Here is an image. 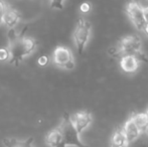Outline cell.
Wrapping results in <instances>:
<instances>
[{"instance_id": "4", "label": "cell", "mask_w": 148, "mask_h": 147, "mask_svg": "<svg viewBox=\"0 0 148 147\" xmlns=\"http://www.w3.org/2000/svg\"><path fill=\"white\" fill-rule=\"evenodd\" d=\"M10 59L9 62L14 65H18L20 62L23 61L24 57L29 55L27 49L24 44L23 36H19L9 39V45H8Z\"/></svg>"}, {"instance_id": "5", "label": "cell", "mask_w": 148, "mask_h": 147, "mask_svg": "<svg viewBox=\"0 0 148 147\" xmlns=\"http://www.w3.org/2000/svg\"><path fill=\"white\" fill-rule=\"evenodd\" d=\"M118 49L120 55H136L142 51V41L140 37L136 34L123 37L118 44Z\"/></svg>"}, {"instance_id": "20", "label": "cell", "mask_w": 148, "mask_h": 147, "mask_svg": "<svg viewBox=\"0 0 148 147\" xmlns=\"http://www.w3.org/2000/svg\"><path fill=\"white\" fill-rule=\"evenodd\" d=\"M136 143V142H134ZM135 147H148V141H141V142H138L136 143Z\"/></svg>"}, {"instance_id": "15", "label": "cell", "mask_w": 148, "mask_h": 147, "mask_svg": "<svg viewBox=\"0 0 148 147\" xmlns=\"http://www.w3.org/2000/svg\"><path fill=\"white\" fill-rule=\"evenodd\" d=\"M66 0H51V7L53 9L60 10L64 8V3Z\"/></svg>"}, {"instance_id": "14", "label": "cell", "mask_w": 148, "mask_h": 147, "mask_svg": "<svg viewBox=\"0 0 148 147\" xmlns=\"http://www.w3.org/2000/svg\"><path fill=\"white\" fill-rule=\"evenodd\" d=\"M10 55L8 47H0V62H7L9 61Z\"/></svg>"}, {"instance_id": "18", "label": "cell", "mask_w": 148, "mask_h": 147, "mask_svg": "<svg viewBox=\"0 0 148 147\" xmlns=\"http://www.w3.org/2000/svg\"><path fill=\"white\" fill-rule=\"evenodd\" d=\"M6 4L3 0H0V24H2V17H3L4 10H5Z\"/></svg>"}, {"instance_id": "2", "label": "cell", "mask_w": 148, "mask_h": 147, "mask_svg": "<svg viewBox=\"0 0 148 147\" xmlns=\"http://www.w3.org/2000/svg\"><path fill=\"white\" fill-rule=\"evenodd\" d=\"M92 34V24L86 18H80L77 22V25L75 27L73 38H74L75 45L77 47V51L80 55L84 53L87 44H88L90 37Z\"/></svg>"}, {"instance_id": "6", "label": "cell", "mask_w": 148, "mask_h": 147, "mask_svg": "<svg viewBox=\"0 0 148 147\" xmlns=\"http://www.w3.org/2000/svg\"><path fill=\"white\" fill-rule=\"evenodd\" d=\"M126 12L135 28L139 31H143L146 24L143 14V6L136 1H130L126 6Z\"/></svg>"}, {"instance_id": "1", "label": "cell", "mask_w": 148, "mask_h": 147, "mask_svg": "<svg viewBox=\"0 0 148 147\" xmlns=\"http://www.w3.org/2000/svg\"><path fill=\"white\" fill-rule=\"evenodd\" d=\"M58 129L60 130V134L62 136V140L66 147L68 146H74V147H89L88 145L84 143L81 140L80 135L81 134L77 131L75 126L73 125L71 121L70 115L66 114L62 117L60 125L58 126Z\"/></svg>"}, {"instance_id": "8", "label": "cell", "mask_w": 148, "mask_h": 147, "mask_svg": "<svg viewBox=\"0 0 148 147\" xmlns=\"http://www.w3.org/2000/svg\"><path fill=\"white\" fill-rule=\"evenodd\" d=\"M20 20H21V15L17 11V9L6 4L3 17H2V24L9 29H12V28H16V26L20 23Z\"/></svg>"}, {"instance_id": "13", "label": "cell", "mask_w": 148, "mask_h": 147, "mask_svg": "<svg viewBox=\"0 0 148 147\" xmlns=\"http://www.w3.org/2000/svg\"><path fill=\"white\" fill-rule=\"evenodd\" d=\"M131 119L133 120V122L135 123V125L138 127V129L141 132L145 133L148 128V118L145 113H135L131 116Z\"/></svg>"}, {"instance_id": "22", "label": "cell", "mask_w": 148, "mask_h": 147, "mask_svg": "<svg viewBox=\"0 0 148 147\" xmlns=\"http://www.w3.org/2000/svg\"><path fill=\"white\" fill-rule=\"evenodd\" d=\"M144 113L146 114V116H147V118H148V109H147V110H146V112H144Z\"/></svg>"}, {"instance_id": "21", "label": "cell", "mask_w": 148, "mask_h": 147, "mask_svg": "<svg viewBox=\"0 0 148 147\" xmlns=\"http://www.w3.org/2000/svg\"><path fill=\"white\" fill-rule=\"evenodd\" d=\"M143 32L148 36V24H145V27H144V29H143Z\"/></svg>"}, {"instance_id": "17", "label": "cell", "mask_w": 148, "mask_h": 147, "mask_svg": "<svg viewBox=\"0 0 148 147\" xmlns=\"http://www.w3.org/2000/svg\"><path fill=\"white\" fill-rule=\"evenodd\" d=\"M80 10L83 13H88L90 10H91V4H90L89 2H84V3L81 4Z\"/></svg>"}, {"instance_id": "7", "label": "cell", "mask_w": 148, "mask_h": 147, "mask_svg": "<svg viewBox=\"0 0 148 147\" xmlns=\"http://www.w3.org/2000/svg\"><path fill=\"white\" fill-rule=\"evenodd\" d=\"M71 121H72L73 125L77 129L79 133H83L87 128L91 125L92 121H93V117L92 114L88 111H80L77 113L70 115Z\"/></svg>"}, {"instance_id": "3", "label": "cell", "mask_w": 148, "mask_h": 147, "mask_svg": "<svg viewBox=\"0 0 148 147\" xmlns=\"http://www.w3.org/2000/svg\"><path fill=\"white\" fill-rule=\"evenodd\" d=\"M53 62L57 67L66 71H73L76 67L72 51L66 46L56 47L53 53Z\"/></svg>"}, {"instance_id": "16", "label": "cell", "mask_w": 148, "mask_h": 147, "mask_svg": "<svg viewBox=\"0 0 148 147\" xmlns=\"http://www.w3.org/2000/svg\"><path fill=\"white\" fill-rule=\"evenodd\" d=\"M37 64L40 67H45V66L49 64V57L47 55H40V57L37 59Z\"/></svg>"}, {"instance_id": "10", "label": "cell", "mask_w": 148, "mask_h": 147, "mask_svg": "<svg viewBox=\"0 0 148 147\" xmlns=\"http://www.w3.org/2000/svg\"><path fill=\"white\" fill-rule=\"evenodd\" d=\"M120 67L123 72L127 74H133L138 71L140 63L134 55H123L120 59Z\"/></svg>"}, {"instance_id": "11", "label": "cell", "mask_w": 148, "mask_h": 147, "mask_svg": "<svg viewBox=\"0 0 148 147\" xmlns=\"http://www.w3.org/2000/svg\"><path fill=\"white\" fill-rule=\"evenodd\" d=\"M45 143L49 147H66L62 140V136L58 127L47 133L45 137Z\"/></svg>"}, {"instance_id": "9", "label": "cell", "mask_w": 148, "mask_h": 147, "mask_svg": "<svg viewBox=\"0 0 148 147\" xmlns=\"http://www.w3.org/2000/svg\"><path fill=\"white\" fill-rule=\"evenodd\" d=\"M122 130L124 132L125 136H126V139L129 144L136 142L140 138V136L142 135V132L138 129V127L135 125V123L133 122V120L131 118H129L126 121V123L123 126Z\"/></svg>"}, {"instance_id": "19", "label": "cell", "mask_w": 148, "mask_h": 147, "mask_svg": "<svg viewBox=\"0 0 148 147\" xmlns=\"http://www.w3.org/2000/svg\"><path fill=\"white\" fill-rule=\"evenodd\" d=\"M143 14H144V19L146 24H148V5L143 6Z\"/></svg>"}, {"instance_id": "12", "label": "cell", "mask_w": 148, "mask_h": 147, "mask_svg": "<svg viewBox=\"0 0 148 147\" xmlns=\"http://www.w3.org/2000/svg\"><path fill=\"white\" fill-rule=\"evenodd\" d=\"M129 146H130V144L127 141L126 136H125L122 128L116 130L114 132L113 136H112L111 147H129Z\"/></svg>"}]
</instances>
